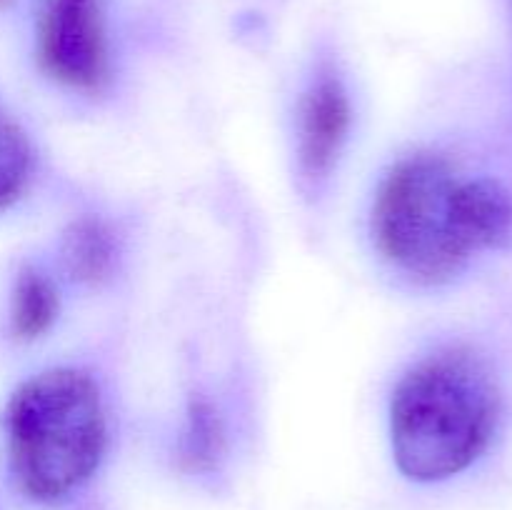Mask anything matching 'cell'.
Segmentation results:
<instances>
[{
  "mask_svg": "<svg viewBox=\"0 0 512 510\" xmlns=\"http://www.w3.org/2000/svg\"><path fill=\"white\" fill-rule=\"evenodd\" d=\"M373 238L393 268L423 285L463 273L470 260L512 238V198L500 180L463 178L445 158L400 160L373 203Z\"/></svg>",
  "mask_w": 512,
  "mask_h": 510,
  "instance_id": "6da1fadb",
  "label": "cell"
},
{
  "mask_svg": "<svg viewBox=\"0 0 512 510\" xmlns=\"http://www.w3.org/2000/svg\"><path fill=\"white\" fill-rule=\"evenodd\" d=\"M498 420V380L478 353L430 355L405 373L390 400L395 465L415 483L453 478L488 450Z\"/></svg>",
  "mask_w": 512,
  "mask_h": 510,
  "instance_id": "7a4b0ae2",
  "label": "cell"
},
{
  "mask_svg": "<svg viewBox=\"0 0 512 510\" xmlns=\"http://www.w3.org/2000/svg\"><path fill=\"white\" fill-rule=\"evenodd\" d=\"M3 428L15 485L35 503H58L83 488L108 440L98 385L73 368H50L20 383Z\"/></svg>",
  "mask_w": 512,
  "mask_h": 510,
  "instance_id": "3957f363",
  "label": "cell"
},
{
  "mask_svg": "<svg viewBox=\"0 0 512 510\" xmlns=\"http://www.w3.org/2000/svg\"><path fill=\"white\" fill-rule=\"evenodd\" d=\"M35 45L40 68L68 88L98 90L108 80V38L98 5L43 0Z\"/></svg>",
  "mask_w": 512,
  "mask_h": 510,
  "instance_id": "277c9868",
  "label": "cell"
},
{
  "mask_svg": "<svg viewBox=\"0 0 512 510\" xmlns=\"http://www.w3.org/2000/svg\"><path fill=\"white\" fill-rule=\"evenodd\" d=\"M350 130V98L335 73L318 75L300 105L298 165L305 183L320 185L338 163Z\"/></svg>",
  "mask_w": 512,
  "mask_h": 510,
  "instance_id": "5b68a950",
  "label": "cell"
},
{
  "mask_svg": "<svg viewBox=\"0 0 512 510\" xmlns=\"http://www.w3.org/2000/svg\"><path fill=\"white\" fill-rule=\"evenodd\" d=\"M60 313V295L53 280L33 265H23L10 290L8 325L15 340H38L53 328Z\"/></svg>",
  "mask_w": 512,
  "mask_h": 510,
  "instance_id": "8992f818",
  "label": "cell"
},
{
  "mask_svg": "<svg viewBox=\"0 0 512 510\" xmlns=\"http://www.w3.org/2000/svg\"><path fill=\"white\" fill-rule=\"evenodd\" d=\"M63 263L70 278L95 283L108 275L113 265V238L98 218H78L63 238Z\"/></svg>",
  "mask_w": 512,
  "mask_h": 510,
  "instance_id": "52a82bcc",
  "label": "cell"
},
{
  "mask_svg": "<svg viewBox=\"0 0 512 510\" xmlns=\"http://www.w3.org/2000/svg\"><path fill=\"white\" fill-rule=\"evenodd\" d=\"M33 178V145L23 125L0 103V215L8 213Z\"/></svg>",
  "mask_w": 512,
  "mask_h": 510,
  "instance_id": "ba28073f",
  "label": "cell"
},
{
  "mask_svg": "<svg viewBox=\"0 0 512 510\" xmlns=\"http://www.w3.org/2000/svg\"><path fill=\"white\" fill-rule=\"evenodd\" d=\"M188 438H185V458H188L190 468L203 470L215 463L220 453V430L215 425L213 413L205 405H195L193 418H190Z\"/></svg>",
  "mask_w": 512,
  "mask_h": 510,
  "instance_id": "9c48e42d",
  "label": "cell"
},
{
  "mask_svg": "<svg viewBox=\"0 0 512 510\" xmlns=\"http://www.w3.org/2000/svg\"><path fill=\"white\" fill-rule=\"evenodd\" d=\"M70 3H93V5H98V0H70Z\"/></svg>",
  "mask_w": 512,
  "mask_h": 510,
  "instance_id": "30bf717a",
  "label": "cell"
},
{
  "mask_svg": "<svg viewBox=\"0 0 512 510\" xmlns=\"http://www.w3.org/2000/svg\"><path fill=\"white\" fill-rule=\"evenodd\" d=\"M10 3V0H0V8H3V5H8Z\"/></svg>",
  "mask_w": 512,
  "mask_h": 510,
  "instance_id": "8fae6325",
  "label": "cell"
}]
</instances>
